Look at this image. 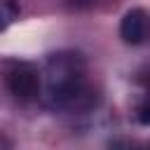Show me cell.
<instances>
[{
  "mask_svg": "<svg viewBox=\"0 0 150 150\" xmlns=\"http://www.w3.org/2000/svg\"><path fill=\"white\" fill-rule=\"evenodd\" d=\"M40 91L54 110L66 112L89 110L96 101L87 63L75 52H59L47 59L40 73Z\"/></svg>",
  "mask_w": 150,
  "mask_h": 150,
  "instance_id": "6da1fadb",
  "label": "cell"
},
{
  "mask_svg": "<svg viewBox=\"0 0 150 150\" xmlns=\"http://www.w3.org/2000/svg\"><path fill=\"white\" fill-rule=\"evenodd\" d=\"M5 82H7V89L16 98L28 101L40 94V73L28 63H14L5 73Z\"/></svg>",
  "mask_w": 150,
  "mask_h": 150,
  "instance_id": "7a4b0ae2",
  "label": "cell"
},
{
  "mask_svg": "<svg viewBox=\"0 0 150 150\" xmlns=\"http://www.w3.org/2000/svg\"><path fill=\"white\" fill-rule=\"evenodd\" d=\"M148 35V14L141 7H134L124 14L120 23V38L127 45H141Z\"/></svg>",
  "mask_w": 150,
  "mask_h": 150,
  "instance_id": "3957f363",
  "label": "cell"
},
{
  "mask_svg": "<svg viewBox=\"0 0 150 150\" xmlns=\"http://www.w3.org/2000/svg\"><path fill=\"white\" fill-rule=\"evenodd\" d=\"M19 19V5L16 0H0V30L12 26Z\"/></svg>",
  "mask_w": 150,
  "mask_h": 150,
  "instance_id": "277c9868",
  "label": "cell"
}]
</instances>
